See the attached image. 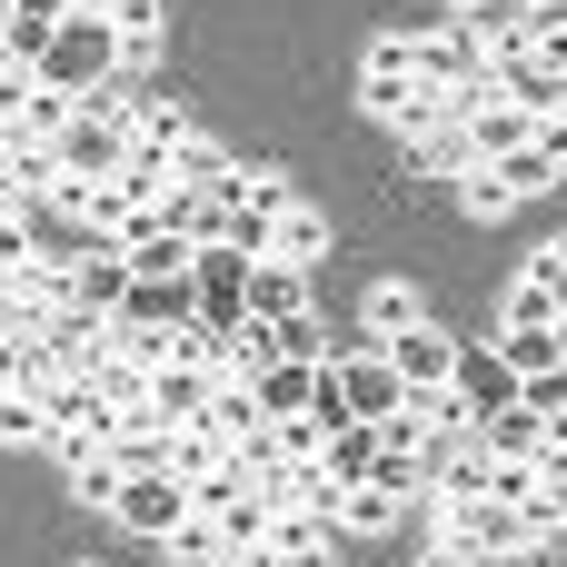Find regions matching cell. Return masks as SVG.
I'll return each mask as SVG.
<instances>
[{
  "instance_id": "obj_1",
  "label": "cell",
  "mask_w": 567,
  "mask_h": 567,
  "mask_svg": "<svg viewBox=\"0 0 567 567\" xmlns=\"http://www.w3.org/2000/svg\"><path fill=\"white\" fill-rule=\"evenodd\" d=\"M40 90H60V100H110V80H120V40H110V20H90V10H70L60 20V40L40 50V70H30Z\"/></svg>"
},
{
  "instance_id": "obj_2",
  "label": "cell",
  "mask_w": 567,
  "mask_h": 567,
  "mask_svg": "<svg viewBox=\"0 0 567 567\" xmlns=\"http://www.w3.org/2000/svg\"><path fill=\"white\" fill-rule=\"evenodd\" d=\"M130 150H140V140H130V120H120L110 100H80V110H70V130L50 140L60 179H80V189H90V179H120V169H130Z\"/></svg>"
},
{
  "instance_id": "obj_3",
  "label": "cell",
  "mask_w": 567,
  "mask_h": 567,
  "mask_svg": "<svg viewBox=\"0 0 567 567\" xmlns=\"http://www.w3.org/2000/svg\"><path fill=\"white\" fill-rule=\"evenodd\" d=\"M439 548L478 567V558H508V548H538V538L508 498H458V508H439Z\"/></svg>"
},
{
  "instance_id": "obj_4",
  "label": "cell",
  "mask_w": 567,
  "mask_h": 567,
  "mask_svg": "<svg viewBox=\"0 0 567 567\" xmlns=\"http://www.w3.org/2000/svg\"><path fill=\"white\" fill-rule=\"evenodd\" d=\"M359 110L389 120V130H409V110H419V50H409V30L369 40V60H359Z\"/></svg>"
},
{
  "instance_id": "obj_5",
  "label": "cell",
  "mask_w": 567,
  "mask_h": 567,
  "mask_svg": "<svg viewBox=\"0 0 567 567\" xmlns=\"http://www.w3.org/2000/svg\"><path fill=\"white\" fill-rule=\"evenodd\" d=\"M110 518H120L130 538H150V548H159L169 528H189V478H169V468H159V478H130V488L110 498Z\"/></svg>"
},
{
  "instance_id": "obj_6",
  "label": "cell",
  "mask_w": 567,
  "mask_h": 567,
  "mask_svg": "<svg viewBox=\"0 0 567 567\" xmlns=\"http://www.w3.org/2000/svg\"><path fill=\"white\" fill-rule=\"evenodd\" d=\"M110 249L130 259V279H189V269H199V249H189V239H179V229H169L159 209H140V219H130V229H120Z\"/></svg>"
},
{
  "instance_id": "obj_7",
  "label": "cell",
  "mask_w": 567,
  "mask_h": 567,
  "mask_svg": "<svg viewBox=\"0 0 567 567\" xmlns=\"http://www.w3.org/2000/svg\"><path fill=\"white\" fill-rule=\"evenodd\" d=\"M209 369L199 359H159L150 369V409H140V429H189V419H209Z\"/></svg>"
},
{
  "instance_id": "obj_8",
  "label": "cell",
  "mask_w": 567,
  "mask_h": 567,
  "mask_svg": "<svg viewBox=\"0 0 567 567\" xmlns=\"http://www.w3.org/2000/svg\"><path fill=\"white\" fill-rule=\"evenodd\" d=\"M379 359L399 369V389H409V399H419V389H449V379H458V339H449V329H429V319H419V329H399Z\"/></svg>"
},
{
  "instance_id": "obj_9",
  "label": "cell",
  "mask_w": 567,
  "mask_h": 567,
  "mask_svg": "<svg viewBox=\"0 0 567 567\" xmlns=\"http://www.w3.org/2000/svg\"><path fill=\"white\" fill-rule=\"evenodd\" d=\"M110 329H199V289L189 279H130V299L110 309Z\"/></svg>"
},
{
  "instance_id": "obj_10",
  "label": "cell",
  "mask_w": 567,
  "mask_h": 567,
  "mask_svg": "<svg viewBox=\"0 0 567 567\" xmlns=\"http://www.w3.org/2000/svg\"><path fill=\"white\" fill-rule=\"evenodd\" d=\"M189 289H199V329H229L239 299H249V259H239V249H199Z\"/></svg>"
},
{
  "instance_id": "obj_11",
  "label": "cell",
  "mask_w": 567,
  "mask_h": 567,
  "mask_svg": "<svg viewBox=\"0 0 567 567\" xmlns=\"http://www.w3.org/2000/svg\"><path fill=\"white\" fill-rule=\"evenodd\" d=\"M299 309H319V299H309V269H279V259H249V299H239V319L279 329V319H299Z\"/></svg>"
},
{
  "instance_id": "obj_12",
  "label": "cell",
  "mask_w": 567,
  "mask_h": 567,
  "mask_svg": "<svg viewBox=\"0 0 567 567\" xmlns=\"http://www.w3.org/2000/svg\"><path fill=\"white\" fill-rule=\"evenodd\" d=\"M449 389H458V409H468V419L518 409V369H508L498 349H458V379H449Z\"/></svg>"
},
{
  "instance_id": "obj_13",
  "label": "cell",
  "mask_w": 567,
  "mask_h": 567,
  "mask_svg": "<svg viewBox=\"0 0 567 567\" xmlns=\"http://www.w3.org/2000/svg\"><path fill=\"white\" fill-rule=\"evenodd\" d=\"M60 20H70V0H10V10H0V50H10V70H40V50L60 40Z\"/></svg>"
},
{
  "instance_id": "obj_14",
  "label": "cell",
  "mask_w": 567,
  "mask_h": 567,
  "mask_svg": "<svg viewBox=\"0 0 567 567\" xmlns=\"http://www.w3.org/2000/svg\"><path fill=\"white\" fill-rule=\"evenodd\" d=\"M498 100H508V110H528V120H558L567 70H548L538 50H518V60H498Z\"/></svg>"
},
{
  "instance_id": "obj_15",
  "label": "cell",
  "mask_w": 567,
  "mask_h": 567,
  "mask_svg": "<svg viewBox=\"0 0 567 567\" xmlns=\"http://www.w3.org/2000/svg\"><path fill=\"white\" fill-rule=\"evenodd\" d=\"M80 379H90V389H100V399H110V409H120V419L140 429V409H150V369H140V359H130L120 339H100V359H90Z\"/></svg>"
},
{
  "instance_id": "obj_16",
  "label": "cell",
  "mask_w": 567,
  "mask_h": 567,
  "mask_svg": "<svg viewBox=\"0 0 567 567\" xmlns=\"http://www.w3.org/2000/svg\"><path fill=\"white\" fill-rule=\"evenodd\" d=\"M339 399H349V419H369V429H379L409 389H399V369H389V359H339Z\"/></svg>"
},
{
  "instance_id": "obj_17",
  "label": "cell",
  "mask_w": 567,
  "mask_h": 567,
  "mask_svg": "<svg viewBox=\"0 0 567 567\" xmlns=\"http://www.w3.org/2000/svg\"><path fill=\"white\" fill-rule=\"evenodd\" d=\"M120 299H130V259H120L110 239H80V309H90V319H110Z\"/></svg>"
},
{
  "instance_id": "obj_18",
  "label": "cell",
  "mask_w": 567,
  "mask_h": 567,
  "mask_svg": "<svg viewBox=\"0 0 567 567\" xmlns=\"http://www.w3.org/2000/svg\"><path fill=\"white\" fill-rule=\"evenodd\" d=\"M309 389H319V359H269V369L249 379L259 419H299V409H309Z\"/></svg>"
},
{
  "instance_id": "obj_19",
  "label": "cell",
  "mask_w": 567,
  "mask_h": 567,
  "mask_svg": "<svg viewBox=\"0 0 567 567\" xmlns=\"http://www.w3.org/2000/svg\"><path fill=\"white\" fill-rule=\"evenodd\" d=\"M409 508H419V498H399V488H379V478L339 488V528H349V538H389V528H399Z\"/></svg>"
},
{
  "instance_id": "obj_20",
  "label": "cell",
  "mask_w": 567,
  "mask_h": 567,
  "mask_svg": "<svg viewBox=\"0 0 567 567\" xmlns=\"http://www.w3.org/2000/svg\"><path fill=\"white\" fill-rule=\"evenodd\" d=\"M269 259H279V269H319V259H329V219H319L309 199H299V209H279V229H269Z\"/></svg>"
},
{
  "instance_id": "obj_21",
  "label": "cell",
  "mask_w": 567,
  "mask_h": 567,
  "mask_svg": "<svg viewBox=\"0 0 567 567\" xmlns=\"http://www.w3.org/2000/svg\"><path fill=\"white\" fill-rule=\"evenodd\" d=\"M458 30H468V40L488 50V60H518V50H528V10H518V0H478V10H468Z\"/></svg>"
},
{
  "instance_id": "obj_22",
  "label": "cell",
  "mask_w": 567,
  "mask_h": 567,
  "mask_svg": "<svg viewBox=\"0 0 567 567\" xmlns=\"http://www.w3.org/2000/svg\"><path fill=\"white\" fill-rule=\"evenodd\" d=\"M269 548L289 567H329V518H309V508H269Z\"/></svg>"
},
{
  "instance_id": "obj_23",
  "label": "cell",
  "mask_w": 567,
  "mask_h": 567,
  "mask_svg": "<svg viewBox=\"0 0 567 567\" xmlns=\"http://www.w3.org/2000/svg\"><path fill=\"white\" fill-rule=\"evenodd\" d=\"M219 468H229V439H219L209 419L169 429V478H219Z\"/></svg>"
},
{
  "instance_id": "obj_24",
  "label": "cell",
  "mask_w": 567,
  "mask_h": 567,
  "mask_svg": "<svg viewBox=\"0 0 567 567\" xmlns=\"http://www.w3.org/2000/svg\"><path fill=\"white\" fill-rule=\"evenodd\" d=\"M399 150H409L419 179H468V140H458V120H449V130H419V140H399Z\"/></svg>"
},
{
  "instance_id": "obj_25",
  "label": "cell",
  "mask_w": 567,
  "mask_h": 567,
  "mask_svg": "<svg viewBox=\"0 0 567 567\" xmlns=\"http://www.w3.org/2000/svg\"><path fill=\"white\" fill-rule=\"evenodd\" d=\"M229 179V150L209 140V130H189L179 150H169V189H219Z\"/></svg>"
},
{
  "instance_id": "obj_26",
  "label": "cell",
  "mask_w": 567,
  "mask_h": 567,
  "mask_svg": "<svg viewBox=\"0 0 567 567\" xmlns=\"http://www.w3.org/2000/svg\"><path fill=\"white\" fill-rule=\"evenodd\" d=\"M488 349H498V359L518 369V389H528V379H548V369H558V319H548V329H498Z\"/></svg>"
},
{
  "instance_id": "obj_27",
  "label": "cell",
  "mask_w": 567,
  "mask_h": 567,
  "mask_svg": "<svg viewBox=\"0 0 567 567\" xmlns=\"http://www.w3.org/2000/svg\"><path fill=\"white\" fill-rule=\"evenodd\" d=\"M319 468H329L339 488H359V478L379 468V429H369V419H349V429H339V439L319 449Z\"/></svg>"
},
{
  "instance_id": "obj_28",
  "label": "cell",
  "mask_w": 567,
  "mask_h": 567,
  "mask_svg": "<svg viewBox=\"0 0 567 567\" xmlns=\"http://www.w3.org/2000/svg\"><path fill=\"white\" fill-rule=\"evenodd\" d=\"M498 179H508V199H538V189H558V150H538V130H528V150H508V159H488Z\"/></svg>"
},
{
  "instance_id": "obj_29",
  "label": "cell",
  "mask_w": 567,
  "mask_h": 567,
  "mask_svg": "<svg viewBox=\"0 0 567 567\" xmlns=\"http://www.w3.org/2000/svg\"><path fill=\"white\" fill-rule=\"evenodd\" d=\"M538 429H548L538 409H498V419H478V449L488 458H538Z\"/></svg>"
},
{
  "instance_id": "obj_30",
  "label": "cell",
  "mask_w": 567,
  "mask_h": 567,
  "mask_svg": "<svg viewBox=\"0 0 567 567\" xmlns=\"http://www.w3.org/2000/svg\"><path fill=\"white\" fill-rule=\"evenodd\" d=\"M419 319H429V309H419L409 279H379V289H369V329H379V349H389L399 329H419Z\"/></svg>"
},
{
  "instance_id": "obj_31",
  "label": "cell",
  "mask_w": 567,
  "mask_h": 567,
  "mask_svg": "<svg viewBox=\"0 0 567 567\" xmlns=\"http://www.w3.org/2000/svg\"><path fill=\"white\" fill-rule=\"evenodd\" d=\"M209 429H219L229 449H239L249 429H269V419H259V399H249V379H219V389H209Z\"/></svg>"
},
{
  "instance_id": "obj_32",
  "label": "cell",
  "mask_w": 567,
  "mask_h": 567,
  "mask_svg": "<svg viewBox=\"0 0 567 567\" xmlns=\"http://www.w3.org/2000/svg\"><path fill=\"white\" fill-rule=\"evenodd\" d=\"M110 468H120V478H159V468H169V429H120V439H110Z\"/></svg>"
},
{
  "instance_id": "obj_33",
  "label": "cell",
  "mask_w": 567,
  "mask_h": 567,
  "mask_svg": "<svg viewBox=\"0 0 567 567\" xmlns=\"http://www.w3.org/2000/svg\"><path fill=\"white\" fill-rule=\"evenodd\" d=\"M120 488H130V478L110 468V449H90V458H70V498H80V508H100V518H110V498H120Z\"/></svg>"
},
{
  "instance_id": "obj_34",
  "label": "cell",
  "mask_w": 567,
  "mask_h": 567,
  "mask_svg": "<svg viewBox=\"0 0 567 567\" xmlns=\"http://www.w3.org/2000/svg\"><path fill=\"white\" fill-rule=\"evenodd\" d=\"M159 548H169L179 567H219V558H229V538H219V518H189V528H169Z\"/></svg>"
},
{
  "instance_id": "obj_35",
  "label": "cell",
  "mask_w": 567,
  "mask_h": 567,
  "mask_svg": "<svg viewBox=\"0 0 567 567\" xmlns=\"http://www.w3.org/2000/svg\"><path fill=\"white\" fill-rule=\"evenodd\" d=\"M458 199H468V219H508L518 199H508V179L488 169V159H468V179H458Z\"/></svg>"
},
{
  "instance_id": "obj_36",
  "label": "cell",
  "mask_w": 567,
  "mask_h": 567,
  "mask_svg": "<svg viewBox=\"0 0 567 567\" xmlns=\"http://www.w3.org/2000/svg\"><path fill=\"white\" fill-rule=\"evenodd\" d=\"M70 110H80V100H60V90H40V80H30V100H20V130H30V140H60V130H70Z\"/></svg>"
},
{
  "instance_id": "obj_37",
  "label": "cell",
  "mask_w": 567,
  "mask_h": 567,
  "mask_svg": "<svg viewBox=\"0 0 567 567\" xmlns=\"http://www.w3.org/2000/svg\"><path fill=\"white\" fill-rule=\"evenodd\" d=\"M269 439H279V458H319V449H329V439H339V429H329V419H309V409H299V419H269Z\"/></svg>"
},
{
  "instance_id": "obj_38",
  "label": "cell",
  "mask_w": 567,
  "mask_h": 567,
  "mask_svg": "<svg viewBox=\"0 0 567 567\" xmlns=\"http://www.w3.org/2000/svg\"><path fill=\"white\" fill-rule=\"evenodd\" d=\"M50 439V409L40 399H0V449H40Z\"/></svg>"
},
{
  "instance_id": "obj_39",
  "label": "cell",
  "mask_w": 567,
  "mask_h": 567,
  "mask_svg": "<svg viewBox=\"0 0 567 567\" xmlns=\"http://www.w3.org/2000/svg\"><path fill=\"white\" fill-rule=\"evenodd\" d=\"M498 329H548V289H538L528 269H518V289L498 299Z\"/></svg>"
},
{
  "instance_id": "obj_40",
  "label": "cell",
  "mask_w": 567,
  "mask_h": 567,
  "mask_svg": "<svg viewBox=\"0 0 567 567\" xmlns=\"http://www.w3.org/2000/svg\"><path fill=\"white\" fill-rule=\"evenodd\" d=\"M269 349H279V359H329V349H319V309L279 319V329H269Z\"/></svg>"
},
{
  "instance_id": "obj_41",
  "label": "cell",
  "mask_w": 567,
  "mask_h": 567,
  "mask_svg": "<svg viewBox=\"0 0 567 567\" xmlns=\"http://www.w3.org/2000/svg\"><path fill=\"white\" fill-rule=\"evenodd\" d=\"M518 409H538V419H567V369H548V379H528V389H518Z\"/></svg>"
},
{
  "instance_id": "obj_42",
  "label": "cell",
  "mask_w": 567,
  "mask_h": 567,
  "mask_svg": "<svg viewBox=\"0 0 567 567\" xmlns=\"http://www.w3.org/2000/svg\"><path fill=\"white\" fill-rule=\"evenodd\" d=\"M538 478H558V488H567V419L538 429Z\"/></svg>"
},
{
  "instance_id": "obj_43",
  "label": "cell",
  "mask_w": 567,
  "mask_h": 567,
  "mask_svg": "<svg viewBox=\"0 0 567 567\" xmlns=\"http://www.w3.org/2000/svg\"><path fill=\"white\" fill-rule=\"evenodd\" d=\"M528 279L548 289V319H567V269H558V259H528Z\"/></svg>"
},
{
  "instance_id": "obj_44",
  "label": "cell",
  "mask_w": 567,
  "mask_h": 567,
  "mask_svg": "<svg viewBox=\"0 0 567 567\" xmlns=\"http://www.w3.org/2000/svg\"><path fill=\"white\" fill-rule=\"evenodd\" d=\"M478 567H558L548 548H508V558H478Z\"/></svg>"
},
{
  "instance_id": "obj_45",
  "label": "cell",
  "mask_w": 567,
  "mask_h": 567,
  "mask_svg": "<svg viewBox=\"0 0 567 567\" xmlns=\"http://www.w3.org/2000/svg\"><path fill=\"white\" fill-rule=\"evenodd\" d=\"M70 10H90V20H110V10H120V0H70Z\"/></svg>"
},
{
  "instance_id": "obj_46",
  "label": "cell",
  "mask_w": 567,
  "mask_h": 567,
  "mask_svg": "<svg viewBox=\"0 0 567 567\" xmlns=\"http://www.w3.org/2000/svg\"><path fill=\"white\" fill-rule=\"evenodd\" d=\"M439 10H449V20H468V10H478V0H439Z\"/></svg>"
},
{
  "instance_id": "obj_47",
  "label": "cell",
  "mask_w": 567,
  "mask_h": 567,
  "mask_svg": "<svg viewBox=\"0 0 567 567\" xmlns=\"http://www.w3.org/2000/svg\"><path fill=\"white\" fill-rule=\"evenodd\" d=\"M538 259H558V269H567V239H548V249H538Z\"/></svg>"
},
{
  "instance_id": "obj_48",
  "label": "cell",
  "mask_w": 567,
  "mask_h": 567,
  "mask_svg": "<svg viewBox=\"0 0 567 567\" xmlns=\"http://www.w3.org/2000/svg\"><path fill=\"white\" fill-rule=\"evenodd\" d=\"M429 567H468V558H449V548H439V558H429Z\"/></svg>"
},
{
  "instance_id": "obj_49",
  "label": "cell",
  "mask_w": 567,
  "mask_h": 567,
  "mask_svg": "<svg viewBox=\"0 0 567 567\" xmlns=\"http://www.w3.org/2000/svg\"><path fill=\"white\" fill-rule=\"evenodd\" d=\"M518 10H558V0H518Z\"/></svg>"
},
{
  "instance_id": "obj_50",
  "label": "cell",
  "mask_w": 567,
  "mask_h": 567,
  "mask_svg": "<svg viewBox=\"0 0 567 567\" xmlns=\"http://www.w3.org/2000/svg\"><path fill=\"white\" fill-rule=\"evenodd\" d=\"M558 120H567V100H558Z\"/></svg>"
},
{
  "instance_id": "obj_51",
  "label": "cell",
  "mask_w": 567,
  "mask_h": 567,
  "mask_svg": "<svg viewBox=\"0 0 567 567\" xmlns=\"http://www.w3.org/2000/svg\"><path fill=\"white\" fill-rule=\"evenodd\" d=\"M0 289H10V279H0Z\"/></svg>"
}]
</instances>
